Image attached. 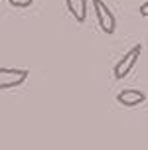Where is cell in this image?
<instances>
[{"instance_id":"6da1fadb","label":"cell","mask_w":148,"mask_h":150,"mask_svg":"<svg viewBox=\"0 0 148 150\" xmlns=\"http://www.w3.org/2000/svg\"><path fill=\"white\" fill-rule=\"evenodd\" d=\"M140 53H142V45L140 44H136L132 45L128 52L118 59V63L115 65V69H113V73H115V77L117 79H125L126 75L130 73L134 69V65H136V61H138V57H140Z\"/></svg>"},{"instance_id":"7a4b0ae2","label":"cell","mask_w":148,"mask_h":150,"mask_svg":"<svg viewBox=\"0 0 148 150\" xmlns=\"http://www.w3.org/2000/svg\"><path fill=\"white\" fill-rule=\"evenodd\" d=\"M91 2H93V6H95V16H97V22L101 26V30H103L105 34L113 36L115 30H117V18H115V14L111 12V8L107 6L103 0H91Z\"/></svg>"},{"instance_id":"3957f363","label":"cell","mask_w":148,"mask_h":150,"mask_svg":"<svg viewBox=\"0 0 148 150\" xmlns=\"http://www.w3.org/2000/svg\"><path fill=\"white\" fill-rule=\"evenodd\" d=\"M28 77H30L28 69L0 67V89H14V87H20Z\"/></svg>"},{"instance_id":"277c9868","label":"cell","mask_w":148,"mask_h":150,"mask_svg":"<svg viewBox=\"0 0 148 150\" xmlns=\"http://www.w3.org/2000/svg\"><path fill=\"white\" fill-rule=\"evenodd\" d=\"M117 101L123 107H136V105H142L146 101V95L138 89H123L117 95Z\"/></svg>"},{"instance_id":"5b68a950","label":"cell","mask_w":148,"mask_h":150,"mask_svg":"<svg viewBox=\"0 0 148 150\" xmlns=\"http://www.w3.org/2000/svg\"><path fill=\"white\" fill-rule=\"evenodd\" d=\"M67 10L71 12L75 20L79 24H83L87 20V0H65Z\"/></svg>"},{"instance_id":"8992f818","label":"cell","mask_w":148,"mask_h":150,"mask_svg":"<svg viewBox=\"0 0 148 150\" xmlns=\"http://www.w3.org/2000/svg\"><path fill=\"white\" fill-rule=\"evenodd\" d=\"M8 4L14 8H28L34 4V0H8Z\"/></svg>"},{"instance_id":"52a82bcc","label":"cell","mask_w":148,"mask_h":150,"mask_svg":"<svg viewBox=\"0 0 148 150\" xmlns=\"http://www.w3.org/2000/svg\"><path fill=\"white\" fill-rule=\"evenodd\" d=\"M140 14L144 16V18H148V0L144 2V4H142V6H140Z\"/></svg>"}]
</instances>
